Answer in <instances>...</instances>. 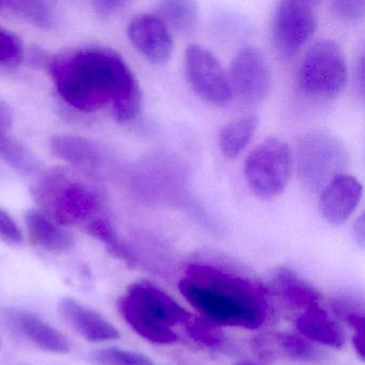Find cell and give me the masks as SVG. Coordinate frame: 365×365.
I'll return each mask as SVG.
<instances>
[{
	"mask_svg": "<svg viewBox=\"0 0 365 365\" xmlns=\"http://www.w3.org/2000/svg\"><path fill=\"white\" fill-rule=\"evenodd\" d=\"M14 110L7 102L0 100V138L9 135L14 125Z\"/></svg>",
	"mask_w": 365,
	"mask_h": 365,
	"instance_id": "cell-31",
	"label": "cell"
},
{
	"mask_svg": "<svg viewBox=\"0 0 365 365\" xmlns=\"http://www.w3.org/2000/svg\"><path fill=\"white\" fill-rule=\"evenodd\" d=\"M24 59V44L20 37L0 27V67H16Z\"/></svg>",
	"mask_w": 365,
	"mask_h": 365,
	"instance_id": "cell-28",
	"label": "cell"
},
{
	"mask_svg": "<svg viewBox=\"0 0 365 365\" xmlns=\"http://www.w3.org/2000/svg\"><path fill=\"white\" fill-rule=\"evenodd\" d=\"M273 279L277 294L290 309L305 311L319 305L320 292L292 269L279 267Z\"/></svg>",
	"mask_w": 365,
	"mask_h": 365,
	"instance_id": "cell-18",
	"label": "cell"
},
{
	"mask_svg": "<svg viewBox=\"0 0 365 365\" xmlns=\"http://www.w3.org/2000/svg\"><path fill=\"white\" fill-rule=\"evenodd\" d=\"M277 345L281 351L292 360L303 363H316L324 361L328 354L304 337L294 334H279Z\"/></svg>",
	"mask_w": 365,
	"mask_h": 365,
	"instance_id": "cell-23",
	"label": "cell"
},
{
	"mask_svg": "<svg viewBox=\"0 0 365 365\" xmlns=\"http://www.w3.org/2000/svg\"><path fill=\"white\" fill-rule=\"evenodd\" d=\"M95 365H155L145 354L117 347L102 348L91 354Z\"/></svg>",
	"mask_w": 365,
	"mask_h": 365,
	"instance_id": "cell-26",
	"label": "cell"
},
{
	"mask_svg": "<svg viewBox=\"0 0 365 365\" xmlns=\"http://www.w3.org/2000/svg\"><path fill=\"white\" fill-rule=\"evenodd\" d=\"M117 307L134 332L158 345L177 343L179 337L173 328L193 317L170 294L147 281L131 284L119 297Z\"/></svg>",
	"mask_w": 365,
	"mask_h": 365,
	"instance_id": "cell-4",
	"label": "cell"
},
{
	"mask_svg": "<svg viewBox=\"0 0 365 365\" xmlns=\"http://www.w3.org/2000/svg\"><path fill=\"white\" fill-rule=\"evenodd\" d=\"M354 237L356 242L361 247H364L365 243V222L364 215H361L354 222Z\"/></svg>",
	"mask_w": 365,
	"mask_h": 365,
	"instance_id": "cell-32",
	"label": "cell"
},
{
	"mask_svg": "<svg viewBox=\"0 0 365 365\" xmlns=\"http://www.w3.org/2000/svg\"><path fill=\"white\" fill-rule=\"evenodd\" d=\"M25 223L31 242L36 247L52 254L67 253L73 247V237L39 209L26 211Z\"/></svg>",
	"mask_w": 365,
	"mask_h": 365,
	"instance_id": "cell-16",
	"label": "cell"
},
{
	"mask_svg": "<svg viewBox=\"0 0 365 365\" xmlns=\"http://www.w3.org/2000/svg\"><path fill=\"white\" fill-rule=\"evenodd\" d=\"M347 78L345 56L331 40H322L312 46L299 70L301 89L319 99H330L341 93Z\"/></svg>",
	"mask_w": 365,
	"mask_h": 365,
	"instance_id": "cell-5",
	"label": "cell"
},
{
	"mask_svg": "<svg viewBox=\"0 0 365 365\" xmlns=\"http://www.w3.org/2000/svg\"><path fill=\"white\" fill-rule=\"evenodd\" d=\"M179 290L205 319L217 326L254 330L267 318L268 307L258 286L211 264H189Z\"/></svg>",
	"mask_w": 365,
	"mask_h": 365,
	"instance_id": "cell-2",
	"label": "cell"
},
{
	"mask_svg": "<svg viewBox=\"0 0 365 365\" xmlns=\"http://www.w3.org/2000/svg\"><path fill=\"white\" fill-rule=\"evenodd\" d=\"M9 5L14 8L19 16L39 29H52L56 22L54 8L46 1L22 0V1H12Z\"/></svg>",
	"mask_w": 365,
	"mask_h": 365,
	"instance_id": "cell-25",
	"label": "cell"
},
{
	"mask_svg": "<svg viewBox=\"0 0 365 365\" xmlns=\"http://www.w3.org/2000/svg\"><path fill=\"white\" fill-rule=\"evenodd\" d=\"M53 155L73 166L78 172L99 175L104 165L103 151L99 145L82 136L59 134L50 140Z\"/></svg>",
	"mask_w": 365,
	"mask_h": 365,
	"instance_id": "cell-15",
	"label": "cell"
},
{
	"mask_svg": "<svg viewBox=\"0 0 365 365\" xmlns=\"http://www.w3.org/2000/svg\"><path fill=\"white\" fill-rule=\"evenodd\" d=\"M3 6H4L3 1H0V7H3Z\"/></svg>",
	"mask_w": 365,
	"mask_h": 365,
	"instance_id": "cell-36",
	"label": "cell"
},
{
	"mask_svg": "<svg viewBox=\"0 0 365 365\" xmlns=\"http://www.w3.org/2000/svg\"><path fill=\"white\" fill-rule=\"evenodd\" d=\"M258 125L256 115L239 117L226 123L220 132V147L227 159L238 157L255 133Z\"/></svg>",
	"mask_w": 365,
	"mask_h": 365,
	"instance_id": "cell-19",
	"label": "cell"
},
{
	"mask_svg": "<svg viewBox=\"0 0 365 365\" xmlns=\"http://www.w3.org/2000/svg\"><path fill=\"white\" fill-rule=\"evenodd\" d=\"M0 159L20 174L31 175L39 170L34 153L9 135L0 138Z\"/></svg>",
	"mask_w": 365,
	"mask_h": 365,
	"instance_id": "cell-22",
	"label": "cell"
},
{
	"mask_svg": "<svg viewBox=\"0 0 365 365\" xmlns=\"http://www.w3.org/2000/svg\"><path fill=\"white\" fill-rule=\"evenodd\" d=\"M48 73L63 101L84 113L110 106L118 123L136 118L142 91L135 74L116 51L84 48L53 57Z\"/></svg>",
	"mask_w": 365,
	"mask_h": 365,
	"instance_id": "cell-1",
	"label": "cell"
},
{
	"mask_svg": "<svg viewBox=\"0 0 365 365\" xmlns=\"http://www.w3.org/2000/svg\"><path fill=\"white\" fill-rule=\"evenodd\" d=\"M16 365H29V364H26V363H19V364H16Z\"/></svg>",
	"mask_w": 365,
	"mask_h": 365,
	"instance_id": "cell-35",
	"label": "cell"
},
{
	"mask_svg": "<svg viewBox=\"0 0 365 365\" xmlns=\"http://www.w3.org/2000/svg\"><path fill=\"white\" fill-rule=\"evenodd\" d=\"M235 365H255V364H251V363H238V364Z\"/></svg>",
	"mask_w": 365,
	"mask_h": 365,
	"instance_id": "cell-34",
	"label": "cell"
},
{
	"mask_svg": "<svg viewBox=\"0 0 365 365\" xmlns=\"http://www.w3.org/2000/svg\"><path fill=\"white\" fill-rule=\"evenodd\" d=\"M127 4L125 1H98L96 3V6L99 8L100 11L103 14H110V12L116 11V10L120 9V8L125 7Z\"/></svg>",
	"mask_w": 365,
	"mask_h": 365,
	"instance_id": "cell-33",
	"label": "cell"
},
{
	"mask_svg": "<svg viewBox=\"0 0 365 365\" xmlns=\"http://www.w3.org/2000/svg\"><path fill=\"white\" fill-rule=\"evenodd\" d=\"M335 316L351 329L352 336H364L365 317L363 302L354 297L341 296L332 302Z\"/></svg>",
	"mask_w": 365,
	"mask_h": 365,
	"instance_id": "cell-24",
	"label": "cell"
},
{
	"mask_svg": "<svg viewBox=\"0 0 365 365\" xmlns=\"http://www.w3.org/2000/svg\"><path fill=\"white\" fill-rule=\"evenodd\" d=\"M362 197V185L351 175L333 177L322 190L319 200L320 213L329 223L339 225L356 211Z\"/></svg>",
	"mask_w": 365,
	"mask_h": 365,
	"instance_id": "cell-13",
	"label": "cell"
},
{
	"mask_svg": "<svg viewBox=\"0 0 365 365\" xmlns=\"http://www.w3.org/2000/svg\"><path fill=\"white\" fill-rule=\"evenodd\" d=\"M132 46L150 63L163 65L172 57L174 41L170 29L157 14H140L128 26Z\"/></svg>",
	"mask_w": 365,
	"mask_h": 365,
	"instance_id": "cell-12",
	"label": "cell"
},
{
	"mask_svg": "<svg viewBox=\"0 0 365 365\" xmlns=\"http://www.w3.org/2000/svg\"><path fill=\"white\" fill-rule=\"evenodd\" d=\"M0 240L8 245H20L23 241V235L16 221L9 213L0 208Z\"/></svg>",
	"mask_w": 365,
	"mask_h": 365,
	"instance_id": "cell-30",
	"label": "cell"
},
{
	"mask_svg": "<svg viewBox=\"0 0 365 365\" xmlns=\"http://www.w3.org/2000/svg\"><path fill=\"white\" fill-rule=\"evenodd\" d=\"M297 329L304 339L332 348L343 347L346 334L341 324L319 305L305 309L298 319Z\"/></svg>",
	"mask_w": 365,
	"mask_h": 365,
	"instance_id": "cell-17",
	"label": "cell"
},
{
	"mask_svg": "<svg viewBox=\"0 0 365 365\" xmlns=\"http://www.w3.org/2000/svg\"><path fill=\"white\" fill-rule=\"evenodd\" d=\"M185 327L192 339H195L200 345L220 350L223 349L227 344L225 335L219 330L217 324H212L205 318L202 319V318L192 317Z\"/></svg>",
	"mask_w": 365,
	"mask_h": 365,
	"instance_id": "cell-27",
	"label": "cell"
},
{
	"mask_svg": "<svg viewBox=\"0 0 365 365\" xmlns=\"http://www.w3.org/2000/svg\"><path fill=\"white\" fill-rule=\"evenodd\" d=\"M333 12L341 20L356 22L364 16L365 1L363 0H345L332 4Z\"/></svg>",
	"mask_w": 365,
	"mask_h": 365,
	"instance_id": "cell-29",
	"label": "cell"
},
{
	"mask_svg": "<svg viewBox=\"0 0 365 365\" xmlns=\"http://www.w3.org/2000/svg\"><path fill=\"white\" fill-rule=\"evenodd\" d=\"M0 322L7 330L44 351L63 354L71 350L67 336L31 312L6 307L0 311Z\"/></svg>",
	"mask_w": 365,
	"mask_h": 365,
	"instance_id": "cell-11",
	"label": "cell"
},
{
	"mask_svg": "<svg viewBox=\"0 0 365 365\" xmlns=\"http://www.w3.org/2000/svg\"><path fill=\"white\" fill-rule=\"evenodd\" d=\"M185 69L187 82L205 101L215 106L232 101L234 95L227 73L212 52L192 44L185 51Z\"/></svg>",
	"mask_w": 365,
	"mask_h": 365,
	"instance_id": "cell-7",
	"label": "cell"
},
{
	"mask_svg": "<svg viewBox=\"0 0 365 365\" xmlns=\"http://www.w3.org/2000/svg\"><path fill=\"white\" fill-rule=\"evenodd\" d=\"M230 88L242 101L254 103L267 97L270 91L271 74L268 63L257 48H245L230 65Z\"/></svg>",
	"mask_w": 365,
	"mask_h": 365,
	"instance_id": "cell-9",
	"label": "cell"
},
{
	"mask_svg": "<svg viewBox=\"0 0 365 365\" xmlns=\"http://www.w3.org/2000/svg\"><path fill=\"white\" fill-rule=\"evenodd\" d=\"M39 210L61 226H85L103 215V202L95 185L67 168H52L33 187Z\"/></svg>",
	"mask_w": 365,
	"mask_h": 365,
	"instance_id": "cell-3",
	"label": "cell"
},
{
	"mask_svg": "<svg viewBox=\"0 0 365 365\" xmlns=\"http://www.w3.org/2000/svg\"><path fill=\"white\" fill-rule=\"evenodd\" d=\"M85 232L99 240L106 251L120 262H125L128 268H134L138 264V257L131 249L119 238L112 222L104 215L96 217L84 227Z\"/></svg>",
	"mask_w": 365,
	"mask_h": 365,
	"instance_id": "cell-20",
	"label": "cell"
},
{
	"mask_svg": "<svg viewBox=\"0 0 365 365\" xmlns=\"http://www.w3.org/2000/svg\"><path fill=\"white\" fill-rule=\"evenodd\" d=\"M300 172L304 181L314 187L324 185L336 175L343 160V149L330 136L312 134L300 145Z\"/></svg>",
	"mask_w": 365,
	"mask_h": 365,
	"instance_id": "cell-10",
	"label": "cell"
},
{
	"mask_svg": "<svg viewBox=\"0 0 365 365\" xmlns=\"http://www.w3.org/2000/svg\"><path fill=\"white\" fill-rule=\"evenodd\" d=\"M317 16L309 1H281L273 18V39L282 54L292 56L315 33Z\"/></svg>",
	"mask_w": 365,
	"mask_h": 365,
	"instance_id": "cell-8",
	"label": "cell"
},
{
	"mask_svg": "<svg viewBox=\"0 0 365 365\" xmlns=\"http://www.w3.org/2000/svg\"><path fill=\"white\" fill-rule=\"evenodd\" d=\"M157 16L168 29L180 34H190L197 25L198 8L189 0H166L158 6Z\"/></svg>",
	"mask_w": 365,
	"mask_h": 365,
	"instance_id": "cell-21",
	"label": "cell"
},
{
	"mask_svg": "<svg viewBox=\"0 0 365 365\" xmlns=\"http://www.w3.org/2000/svg\"><path fill=\"white\" fill-rule=\"evenodd\" d=\"M58 312L76 333L91 343L115 341L120 337L118 329L104 316L71 297L59 300Z\"/></svg>",
	"mask_w": 365,
	"mask_h": 365,
	"instance_id": "cell-14",
	"label": "cell"
},
{
	"mask_svg": "<svg viewBox=\"0 0 365 365\" xmlns=\"http://www.w3.org/2000/svg\"><path fill=\"white\" fill-rule=\"evenodd\" d=\"M292 168L289 146L270 138L258 145L245 161V175L252 191L262 198H273L285 190Z\"/></svg>",
	"mask_w": 365,
	"mask_h": 365,
	"instance_id": "cell-6",
	"label": "cell"
}]
</instances>
